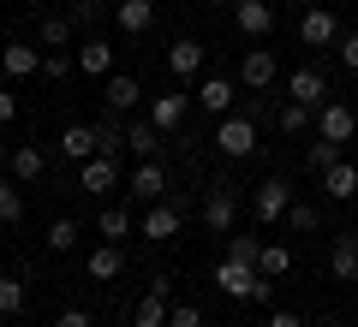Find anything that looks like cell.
Instances as JSON below:
<instances>
[{
	"instance_id": "f546056e",
	"label": "cell",
	"mask_w": 358,
	"mask_h": 327,
	"mask_svg": "<svg viewBox=\"0 0 358 327\" xmlns=\"http://www.w3.org/2000/svg\"><path fill=\"white\" fill-rule=\"evenodd\" d=\"M275 126H281L287 137H305V131H310V107H305V101H287L281 114H275Z\"/></svg>"
},
{
	"instance_id": "d6986e66",
	"label": "cell",
	"mask_w": 358,
	"mask_h": 327,
	"mask_svg": "<svg viewBox=\"0 0 358 327\" xmlns=\"http://www.w3.org/2000/svg\"><path fill=\"white\" fill-rule=\"evenodd\" d=\"M167 72H173V77H197V72H203V42L179 36L173 48H167Z\"/></svg>"
},
{
	"instance_id": "52a82bcc",
	"label": "cell",
	"mask_w": 358,
	"mask_h": 327,
	"mask_svg": "<svg viewBox=\"0 0 358 327\" xmlns=\"http://www.w3.org/2000/svg\"><path fill=\"white\" fill-rule=\"evenodd\" d=\"M275 77H281V66H275V54H268V48H245V60H239V84L251 89V96H263V89H275Z\"/></svg>"
},
{
	"instance_id": "ba28073f",
	"label": "cell",
	"mask_w": 358,
	"mask_h": 327,
	"mask_svg": "<svg viewBox=\"0 0 358 327\" xmlns=\"http://www.w3.org/2000/svg\"><path fill=\"white\" fill-rule=\"evenodd\" d=\"M233 214H239L233 185H209L203 190V232H233Z\"/></svg>"
},
{
	"instance_id": "7a4b0ae2",
	"label": "cell",
	"mask_w": 358,
	"mask_h": 327,
	"mask_svg": "<svg viewBox=\"0 0 358 327\" xmlns=\"http://www.w3.org/2000/svg\"><path fill=\"white\" fill-rule=\"evenodd\" d=\"M209 143H215L227 161H251V155H263V137H257V119H251V114H227Z\"/></svg>"
},
{
	"instance_id": "60d3db41",
	"label": "cell",
	"mask_w": 358,
	"mask_h": 327,
	"mask_svg": "<svg viewBox=\"0 0 358 327\" xmlns=\"http://www.w3.org/2000/svg\"><path fill=\"white\" fill-rule=\"evenodd\" d=\"M54 327H96V321H90V310H60Z\"/></svg>"
},
{
	"instance_id": "6da1fadb",
	"label": "cell",
	"mask_w": 358,
	"mask_h": 327,
	"mask_svg": "<svg viewBox=\"0 0 358 327\" xmlns=\"http://www.w3.org/2000/svg\"><path fill=\"white\" fill-rule=\"evenodd\" d=\"M215 286L227 291L233 303H268V298H275L268 274H257L251 262H233V256H221V268H215Z\"/></svg>"
},
{
	"instance_id": "e575fe53",
	"label": "cell",
	"mask_w": 358,
	"mask_h": 327,
	"mask_svg": "<svg viewBox=\"0 0 358 327\" xmlns=\"http://www.w3.org/2000/svg\"><path fill=\"white\" fill-rule=\"evenodd\" d=\"M72 244H78V220H54V227H48V250L66 256Z\"/></svg>"
},
{
	"instance_id": "d4e9b609",
	"label": "cell",
	"mask_w": 358,
	"mask_h": 327,
	"mask_svg": "<svg viewBox=\"0 0 358 327\" xmlns=\"http://www.w3.org/2000/svg\"><path fill=\"white\" fill-rule=\"evenodd\" d=\"M42 173H48L42 149H36V143H18V149H13V178H18V185H36Z\"/></svg>"
},
{
	"instance_id": "ac0fdd59",
	"label": "cell",
	"mask_w": 358,
	"mask_h": 327,
	"mask_svg": "<svg viewBox=\"0 0 358 327\" xmlns=\"http://www.w3.org/2000/svg\"><path fill=\"white\" fill-rule=\"evenodd\" d=\"M126 185H131V197H143V202H162V197H167V173H162L155 161H138Z\"/></svg>"
},
{
	"instance_id": "7bdbcfd3",
	"label": "cell",
	"mask_w": 358,
	"mask_h": 327,
	"mask_svg": "<svg viewBox=\"0 0 358 327\" xmlns=\"http://www.w3.org/2000/svg\"><path fill=\"white\" fill-rule=\"evenodd\" d=\"M263 327H305V321H299L293 310H268V321H263Z\"/></svg>"
},
{
	"instance_id": "8fae6325",
	"label": "cell",
	"mask_w": 358,
	"mask_h": 327,
	"mask_svg": "<svg viewBox=\"0 0 358 327\" xmlns=\"http://www.w3.org/2000/svg\"><path fill=\"white\" fill-rule=\"evenodd\" d=\"M143 238H155V244H167V238H179V202H150V208H143Z\"/></svg>"
},
{
	"instance_id": "484cf974",
	"label": "cell",
	"mask_w": 358,
	"mask_h": 327,
	"mask_svg": "<svg viewBox=\"0 0 358 327\" xmlns=\"http://www.w3.org/2000/svg\"><path fill=\"white\" fill-rule=\"evenodd\" d=\"M120 274H126V256H120V244L90 250V280H120Z\"/></svg>"
},
{
	"instance_id": "603a6c76",
	"label": "cell",
	"mask_w": 358,
	"mask_h": 327,
	"mask_svg": "<svg viewBox=\"0 0 358 327\" xmlns=\"http://www.w3.org/2000/svg\"><path fill=\"white\" fill-rule=\"evenodd\" d=\"M197 101H203V114L227 119V114H233V84H227V77H203V89H197Z\"/></svg>"
},
{
	"instance_id": "74e56055",
	"label": "cell",
	"mask_w": 358,
	"mask_h": 327,
	"mask_svg": "<svg viewBox=\"0 0 358 327\" xmlns=\"http://www.w3.org/2000/svg\"><path fill=\"white\" fill-rule=\"evenodd\" d=\"M167 327H203V310H192V303H179V310L167 315Z\"/></svg>"
},
{
	"instance_id": "9c48e42d",
	"label": "cell",
	"mask_w": 358,
	"mask_h": 327,
	"mask_svg": "<svg viewBox=\"0 0 358 327\" xmlns=\"http://www.w3.org/2000/svg\"><path fill=\"white\" fill-rule=\"evenodd\" d=\"M299 42H305V48H334V42H341V24H334L329 6H310V13L299 18Z\"/></svg>"
},
{
	"instance_id": "277c9868",
	"label": "cell",
	"mask_w": 358,
	"mask_h": 327,
	"mask_svg": "<svg viewBox=\"0 0 358 327\" xmlns=\"http://www.w3.org/2000/svg\"><path fill=\"white\" fill-rule=\"evenodd\" d=\"M0 72H6V84L42 77V42H6L0 48Z\"/></svg>"
},
{
	"instance_id": "836d02e7",
	"label": "cell",
	"mask_w": 358,
	"mask_h": 327,
	"mask_svg": "<svg viewBox=\"0 0 358 327\" xmlns=\"http://www.w3.org/2000/svg\"><path fill=\"white\" fill-rule=\"evenodd\" d=\"M227 256H233V262H251V268H257V256H263V238H251V232H233V238H227Z\"/></svg>"
},
{
	"instance_id": "8d00e7d4",
	"label": "cell",
	"mask_w": 358,
	"mask_h": 327,
	"mask_svg": "<svg viewBox=\"0 0 358 327\" xmlns=\"http://www.w3.org/2000/svg\"><path fill=\"white\" fill-rule=\"evenodd\" d=\"M72 66H78V60H72L66 48H48V54H42V77H54V84H60V77L72 72Z\"/></svg>"
},
{
	"instance_id": "4fadbf2b",
	"label": "cell",
	"mask_w": 358,
	"mask_h": 327,
	"mask_svg": "<svg viewBox=\"0 0 358 327\" xmlns=\"http://www.w3.org/2000/svg\"><path fill=\"white\" fill-rule=\"evenodd\" d=\"M78 185H84L90 197H108V190L120 185V161H114V155H96V161H84V167H78Z\"/></svg>"
},
{
	"instance_id": "ffe728a7",
	"label": "cell",
	"mask_w": 358,
	"mask_h": 327,
	"mask_svg": "<svg viewBox=\"0 0 358 327\" xmlns=\"http://www.w3.org/2000/svg\"><path fill=\"white\" fill-rule=\"evenodd\" d=\"M102 96H108V114H131V107H138L143 101V89H138V77H126V72H114V77H102Z\"/></svg>"
},
{
	"instance_id": "b9f144b4",
	"label": "cell",
	"mask_w": 358,
	"mask_h": 327,
	"mask_svg": "<svg viewBox=\"0 0 358 327\" xmlns=\"http://www.w3.org/2000/svg\"><path fill=\"white\" fill-rule=\"evenodd\" d=\"M13 119H18V96H13V89H0V126H13Z\"/></svg>"
},
{
	"instance_id": "ab89813d",
	"label": "cell",
	"mask_w": 358,
	"mask_h": 327,
	"mask_svg": "<svg viewBox=\"0 0 358 327\" xmlns=\"http://www.w3.org/2000/svg\"><path fill=\"white\" fill-rule=\"evenodd\" d=\"M96 18H102V0H78L72 6V24H96Z\"/></svg>"
},
{
	"instance_id": "4dcf8cb0",
	"label": "cell",
	"mask_w": 358,
	"mask_h": 327,
	"mask_svg": "<svg viewBox=\"0 0 358 327\" xmlns=\"http://www.w3.org/2000/svg\"><path fill=\"white\" fill-rule=\"evenodd\" d=\"M96 232H102L108 244H120V238L131 232V214H126V208H102V220H96Z\"/></svg>"
},
{
	"instance_id": "1f68e13d",
	"label": "cell",
	"mask_w": 358,
	"mask_h": 327,
	"mask_svg": "<svg viewBox=\"0 0 358 327\" xmlns=\"http://www.w3.org/2000/svg\"><path fill=\"white\" fill-rule=\"evenodd\" d=\"M0 220H6V227H18V220H24V197L13 190V178H6V173H0Z\"/></svg>"
},
{
	"instance_id": "cb8c5ba5",
	"label": "cell",
	"mask_w": 358,
	"mask_h": 327,
	"mask_svg": "<svg viewBox=\"0 0 358 327\" xmlns=\"http://www.w3.org/2000/svg\"><path fill=\"white\" fill-rule=\"evenodd\" d=\"M126 149L138 155V161H155V149H162V131H155L150 119H131V126H126Z\"/></svg>"
},
{
	"instance_id": "3957f363",
	"label": "cell",
	"mask_w": 358,
	"mask_h": 327,
	"mask_svg": "<svg viewBox=\"0 0 358 327\" xmlns=\"http://www.w3.org/2000/svg\"><path fill=\"white\" fill-rule=\"evenodd\" d=\"M287 208H293V185L287 178H263L251 197V220L257 227H275V220H287Z\"/></svg>"
},
{
	"instance_id": "44dd1931",
	"label": "cell",
	"mask_w": 358,
	"mask_h": 327,
	"mask_svg": "<svg viewBox=\"0 0 358 327\" xmlns=\"http://www.w3.org/2000/svg\"><path fill=\"white\" fill-rule=\"evenodd\" d=\"M114 24L126 30V36H143V30L155 24V0H120V6H114Z\"/></svg>"
},
{
	"instance_id": "f1b7e54d",
	"label": "cell",
	"mask_w": 358,
	"mask_h": 327,
	"mask_svg": "<svg viewBox=\"0 0 358 327\" xmlns=\"http://www.w3.org/2000/svg\"><path fill=\"white\" fill-rule=\"evenodd\" d=\"M287 268H293V250H287V244H263V256H257V274H268V280H281Z\"/></svg>"
},
{
	"instance_id": "2e32d148",
	"label": "cell",
	"mask_w": 358,
	"mask_h": 327,
	"mask_svg": "<svg viewBox=\"0 0 358 327\" xmlns=\"http://www.w3.org/2000/svg\"><path fill=\"white\" fill-rule=\"evenodd\" d=\"M185 114H192V96H155V101H150V126L162 131V137L185 126Z\"/></svg>"
},
{
	"instance_id": "30bf717a",
	"label": "cell",
	"mask_w": 358,
	"mask_h": 327,
	"mask_svg": "<svg viewBox=\"0 0 358 327\" xmlns=\"http://www.w3.org/2000/svg\"><path fill=\"white\" fill-rule=\"evenodd\" d=\"M233 24L251 42H263L268 30H275V6H268V0H233Z\"/></svg>"
},
{
	"instance_id": "f6af8a7d",
	"label": "cell",
	"mask_w": 358,
	"mask_h": 327,
	"mask_svg": "<svg viewBox=\"0 0 358 327\" xmlns=\"http://www.w3.org/2000/svg\"><path fill=\"white\" fill-rule=\"evenodd\" d=\"M329 327H341V321H329Z\"/></svg>"
},
{
	"instance_id": "5bb4252c",
	"label": "cell",
	"mask_w": 358,
	"mask_h": 327,
	"mask_svg": "<svg viewBox=\"0 0 358 327\" xmlns=\"http://www.w3.org/2000/svg\"><path fill=\"white\" fill-rule=\"evenodd\" d=\"M60 155H66V161H78V167L96 161V155H102V137H96V126H66V131H60Z\"/></svg>"
},
{
	"instance_id": "d590c367",
	"label": "cell",
	"mask_w": 358,
	"mask_h": 327,
	"mask_svg": "<svg viewBox=\"0 0 358 327\" xmlns=\"http://www.w3.org/2000/svg\"><path fill=\"white\" fill-rule=\"evenodd\" d=\"M18 310H24V286L13 274H0V315H18Z\"/></svg>"
},
{
	"instance_id": "9a60e30c",
	"label": "cell",
	"mask_w": 358,
	"mask_h": 327,
	"mask_svg": "<svg viewBox=\"0 0 358 327\" xmlns=\"http://www.w3.org/2000/svg\"><path fill=\"white\" fill-rule=\"evenodd\" d=\"M329 274L341 280V286H358V232H341L329 250Z\"/></svg>"
},
{
	"instance_id": "4316f807",
	"label": "cell",
	"mask_w": 358,
	"mask_h": 327,
	"mask_svg": "<svg viewBox=\"0 0 358 327\" xmlns=\"http://www.w3.org/2000/svg\"><path fill=\"white\" fill-rule=\"evenodd\" d=\"M72 18H66V13H48V18H42V24H36V42H42V48H66V42H72Z\"/></svg>"
},
{
	"instance_id": "e0dca14e",
	"label": "cell",
	"mask_w": 358,
	"mask_h": 327,
	"mask_svg": "<svg viewBox=\"0 0 358 327\" xmlns=\"http://www.w3.org/2000/svg\"><path fill=\"white\" fill-rule=\"evenodd\" d=\"M78 72L84 77H114V48H108V36H90L84 48H78Z\"/></svg>"
},
{
	"instance_id": "ee69618b",
	"label": "cell",
	"mask_w": 358,
	"mask_h": 327,
	"mask_svg": "<svg viewBox=\"0 0 358 327\" xmlns=\"http://www.w3.org/2000/svg\"><path fill=\"white\" fill-rule=\"evenodd\" d=\"M203 6H233V0H203Z\"/></svg>"
},
{
	"instance_id": "83f0119b",
	"label": "cell",
	"mask_w": 358,
	"mask_h": 327,
	"mask_svg": "<svg viewBox=\"0 0 358 327\" xmlns=\"http://www.w3.org/2000/svg\"><path fill=\"white\" fill-rule=\"evenodd\" d=\"M341 155H346V149H341V143H329V137H317V143H310V149H305V167H310V173H317V178H322V173H329V167H334V161H341Z\"/></svg>"
},
{
	"instance_id": "f35d334b",
	"label": "cell",
	"mask_w": 358,
	"mask_h": 327,
	"mask_svg": "<svg viewBox=\"0 0 358 327\" xmlns=\"http://www.w3.org/2000/svg\"><path fill=\"white\" fill-rule=\"evenodd\" d=\"M334 54L346 60V72H358V30H352V36H341V42H334Z\"/></svg>"
},
{
	"instance_id": "d6a6232c",
	"label": "cell",
	"mask_w": 358,
	"mask_h": 327,
	"mask_svg": "<svg viewBox=\"0 0 358 327\" xmlns=\"http://www.w3.org/2000/svg\"><path fill=\"white\" fill-rule=\"evenodd\" d=\"M287 227H293V232H317L322 227V208H317V202H293V208H287Z\"/></svg>"
},
{
	"instance_id": "5b68a950",
	"label": "cell",
	"mask_w": 358,
	"mask_h": 327,
	"mask_svg": "<svg viewBox=\"0 0 358 327\" xmlns=\"http://www.w3.org/2000/svg\"><path fill=\"white\" fill-rule=\"evenodd\" d=\"M317 137H329V143L346 149V143L358 137V114L346 107V101H322V107H317Z\"/></svg>"
},
{
	"instance_id": "7402d4cb",
	"label": "cell",
	"mask_w": 358,
	"mask_h": 327,
	"mask_svg": "<svg viewBox=\"0 0 358 327\" xmlns=\"http://www.w3.org/2000/svg\"><path fill=\"white\" fill-rule=\"evenodd\" d=\"M322 190H329L334 202H352V197H358V167L341 155V161H334L329 173H322Z\"/></svg>"
},
{
	"instance_id": "7c38bea8",
	"label": "cell",
	"mask_w": 358,
	"mask_h": 327,
	"mask_svg": "<svg viewBox=\"0 0 358 327\" xmlns=\"http://www.w3.org/2000/svg\"><path fill=\"white\" fill-rule=\"evenodd\" d=\"M287 96L305 101V107H322V101H329V77H322L317 66H293V77H287Z\"/></svg>"
},
{
	"instance_id": "8992f818",
	"label": "cell",
	"mask_w": 358,
	"mask_h": 327,
	"mask_svg": "<svg viewBox=\"0 0 358 327\" xmlns=\"http://www.w3.org/2000/svg\"><path fill=\"white\" fill-rule=\"evenodd\" d=\"M167 291H173V280L155 274V286L138 298V310H131V327H167V315H173V303H167Z\"/></svg>"
}]
</instances>
